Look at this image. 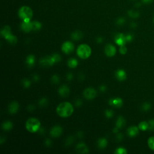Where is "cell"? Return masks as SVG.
<instances>
[{"label":"cell","mask_w":154,"mask_h":154,"mask_svg":"<svg viewBox=\"0 0 154 154\" xmlns=\"http://www.w3.org/2000/svg\"><path fill=\"white\" fill-rule=\"evenodd\" d=\"M21 28L24 31L28 33L33 30V23L30 21H24L21 24Z\"/></svg>","instance_id":"12"},{"label":"cell","mask_w":154,"mask_h":154,"mask_svg":"<svg viewBox=\"0 0 154 154\" xmlns=\"http://www.w3.org/2000/svg\"><path fill=\"white\" fill-rule=\"evenodd\" d=\"M62 131H63V130L62 128V127L57 125V126H54L51 129L50 131V134H51V135L54 137H58L61 136Z\"/></svg>","instance_id":"9"},{"label":"cell","mask_w":154,"mask_h":154,"mask_svg":"<svg viewBox=\"0 0 154 154\" xmlns=\"http://www.w3.org/2000/svg\"><path fill=\"white\" fill-rule=\"evenodd\" d=\"M58 93L62 97H66L69 94V89L68 86L62 85L59 88Z\"/></svg>","instance_id":"13"},{"label":"cell","mask_w":154,"mask_h":154,"mask_svg":"<svg viewBox=\"0 0 154 154\" xmlns=\"http://www.w3.org/2000/svg\"><path fill=\"white\" fill-rule=\"evenodd\" d=\"M83 95L86 99H92L95 98L96 95V92L93 88H88L84 90L83 92Z\"/></svg>","instance_id":"6"},{"label":"cell","mask_w":154,"mask_h":154,"mask_svg":"<svg viewBox=\"0 0 154 154\" xmlns=\"http://www.w3.org/2000/svg\"><path fill=\"white\" fill-rule=\"evenodd\" d=\"M100 90L102 92H104L106 90V87L105 86H101V88H100Z\"/></svg>","instance_id":"44"},{"label":"cell","mask_w":154,"mask_h":154,"mask_svg":"<svg viewBox=\"0 0 154 154\" xmlns=\"http://www.w3.org/2000/svg\"><path fill=\"white\" fill-rule=\"evenodd\" d=\"M148 143L149 148L152 150L154 151V137H151L148 139Z\"/></svg>","instance_id":"29"},{"label":"cell","mask_w":154,"mask_h":154,"mask_svg":"<svg viewBox=\"0 0 154 154\" xmlns=\"http://www.w3.org/2000/svg\"><path fill=\"white\" fill-rule=\"evenodd\" d=\"M39 104L41 106H45L47 104V100H46L45 98H42L41 100H40Z\"/></svg>","instance_id":"38"},{"label":"cell","mask_w":154,"mask_h":154,"mask_svg":"<svg viewBox=\"0 0 154 154\" xmlns=\"http://www.w3.org/2000/svg\"><path fill=\"white\" fill-rule=\"evenodd\" d=\"M128 15L132 18H137L139 16V13L137 11H134V10H129L128 12Z\"/></svg>","instance_id":"27"},{"label":"cell","mask_w":154,"mask_h":154,"mask_svg":"<svg viewBox=\"0 0 154 154\" xmlns=\"http://www.w3.org/2000/svg\"><path fill=\"white\" fill-rule=\"evenodd\" d=\"M126 37V42H131L132 39H133V37L131 35H126L125 36Z\"/></svg>","instance_id":"39"},{"label":"cell","mask_w":154,"mask_h":154,"mask_svg":"<svg viewBox=\"0 0 154 154\" xmlns=\"http://www.w3.org/2000/svg\"><path fill=\"white\" fill-rule=\"evenodd\" d=\"M51 79H52V81L54 83H55V84H57L60 81V78H59V77L57 75H54V76H52Z\"/></svg>","instance_id":"34"},{"label":"cell","mask_w":154,"mask_h":154,"mask_svg":"<svg viewBox=\"0 0 154 154\" xmlns=\"http://www.w3.org/2000/svg\"><path fill=\"white\" fill-rule=\"evenodd\" d=\"M22 83H23V85H24V86L25 87V88H29V87H30V81H29V80H28V79H24V81H23V82H22Z\"/></svg>","instance_id":"36"},{"label":"cell","mask_w":154,"mask_h":154,"mask_svg":"<svg viewBox=\"0 0 154 154\" xmlns=\"http://www.w3.org/2000/svg\"><path fill=\"white\" fill-rule=\"evenodd\" d=\"M78 64L77 60L74 58H71L68 61V66L71 68H75Z\"/></svg>","instance_id":"25"},{"label":"cell","mask_w":154,"mask_h":154,"mask_svg":"<svg viewBox=\"0 0 154 154\" xmlns=\"http://www.w3.org/2000/svg\"><path fill=\"white\" fill-rule=\"evenodd\" d=\"M153 0H142V1L145 3V4H151L153 2Z\"/></svg>","instance_id":"41"},{"label":"cell","mask_w":154,"mask_h":154,"mask_svg":"<svg viewBox=\"0 0 154 154\" xmlns=\"http://www.w3.org/2000/svg\"><path fill=\"white\" fill-rule=\"evenodd\" d=\"M92 50L90 46L86 44H83L78 46L77 49V54L82 59L89 58L91 55Z\"/></svg>","instance_id":"2"},{"label":"cell","mask_w":154,"mask_h":154,"mask_svg":"<svg viewBox=\"0 0 154 154\" xmlns=\"http://www.w3.org/2000/svg\"><path fill=\"white\" fill-rule=\"evenodd\" d=\"M116 77L120 81H123V80L126 79V75L125 72L123 70L119 69L116 72Z\"/></svg>","instance_id":"17"},{"label":"cell","mask_w":154,"mask_h":154,"mask_svg":"<svg viewBox=\"0 0 154 154\" xmlns=\"http://www.w3.org/2000/svg\"><path fill=\"white\" fill-rule=\"evenodd\" d=\"M125 22V19L123 18H120L117 19L116 23L118 25H123Z\"/></svg>","instance_id":"35"},{"label":"cell","mask_w":154,"mask_h":154,"mask_svg":"<svg viewBox=\"0 0 154 154\" xmlns=\"http://www.w3.org/2000/svg\"><path fill=\"white\" fill-rule=\"evenodd\" d=\"M77 151L78 153H86L89 152L88 148L84 143H79L77 146Z\"/></svg>","instance_id":"15"},{"label":"cell","mask_w":154,"mask_h":154,"mask_svg":"<svg viewBox=\"0 0 154 154\" xmlns=\"http://www.w3.org/2000/svg\"><path fill=\"white\" fill-rule=\"evenodd\" d=\"M148 123V129L150 131H154V119L150 120Z\"/></svg>","instance_id":"31"},{"label":"cell","mask_w":154,"mask_h":154,"mask_svg":"<svg viewBox=\"0 0 154 154\" xmlns=\"http://www.w3.org/2000/svg\"><path fill=\"white\" fill-rule=\"evenodd\" d=\"M139 129L142 131H146L147 129H148V123L146 122H142L138 125Z\"/></svg>","instance_id":"28"},{"label":"cell","mask_w":154,"mask_h":154,"mask_svg":"<svg viewBox=\"0 0 154 154\" xmlns=\"http://www.w3.org/2000/svg\"><path fill=\"white\" fill-rule=\"evenodd\" d=\"M19 16L24 21H30L33 16V11L28 6H22L19 10Z\"/></svg>","instance_id":"4"},{"label":"cell","mask_w":154,"mask_h":154,"mask_svg":"<svg viewBox=\"0 0 154 154\" xmlns=\"http://www.w3.org/2000/svg\"><path fill=\"white\" fill-rule=\"evenodd\" d=\"M1 35L3 37L5 38L8 36L11 35V30L9 26H5L2 28L1 31Z\"/></svg>","instance_id":"18"},{"label":"cell","mask_w":154,"mask_h":154,"mask_svg":"<svg viewBox=\"0 0 154 154\" xmlns=\"http://www.w3.org/2000/svg\"><path fill=\"white\" fill-rule=\"evenodd\" d=\"M127 132L130 137H135L138 134V129L136 126H131L128 129Z\"/></svg>","instance_id":"16"},{"label":"cell","mask_w":154,"mask_h":154,"mask_svg":"<svg viewBox=\"0 0 154 154\" xmlns=\"http://www.w3.org/2000/svg\"><path fill=\"white\" fill-rule=\"evenodd\" d=\"M109 104L113 107L119 108V107H121L122 105H123V101L120 98H116L114 99H111L109 101Z\"/></svg>","instance_id":"11"},{"label":"cell","mask_w":154,"mask_h":154,"mask_svg":"<svg viewBox=\"0 0 154 154\" xmlns=\"http://www.w3.org/2000/svg\"><path fill=\"white\" fill-rule=\"evenodd\" d=\"M26 128L30 132H37L41 126L39 120L36 118H30L26 122Z\"/></svg>","instance_id":"3"},{"label":"cell","mask_w":154,"mask_h":154,"mask_svg":"<svg viewBox=\"0 0 154 154\" xmlns=\"http://www.w3.org/2000/svg\"><path fill=\"white\" fill-rule=\"evenodd\" d=\"M74 46L71 42H66L62 45V50L66 54H70L73 51Z\"/></svg>","instance_id":"8"},{"label":"cell","mask_w":154,"mask_h":154,"mask_svg":"<svg viewBox=\"0 0 154 154\" xmlns=\"http://www.w3.org/2000/svg\"><path fill=\"white\" fill-rule=\"evenodd\" d=\"M116 48L111 44H107L105 47V53L109 57H113L116 54Z\"/></svg>","instance_id":"7"},{"label":"cell","mask_w":154,"mask_h":154,"mask_svg":"<svg viewBox=\"0 0 154 154\" xmlns=\"http://www.w3.org/2000/svg\"><path fill=\"white\" fill-rule=\"evenodd\" d=\"M151 109V104L149 103H144L142 106V109L143 111H148Z\"/></svg>","instance_id":"30"},{"label":"cell","mask_w":154,"mask_h":154,"mask_svg":"<svg viewBox=\"0 0 154 154\" xmlns=\"http://www.w3.org/2000/svg\"><path fill=\"white\" fill-rule=\"evenodd\" d=\"M115 153H118V154H125V153H126V151L124 148H119L117 149V150L115 151Z\"/></svg>","instance_id":"32"},{"label":"cell","mask_w":154,"mask_h":154,"mask_svg":"<svg viewBox=\"0 0 154 154\" xmlns=\"http://www.w3.org/2000/svg\"><path fill=\"white\" fill-rule=\"evenodd\" d=\"M2 127H3V130H4L5 131H9L12 128L13 124L10 121H6L3 124Z\"/></svg>","instance_id":"23"},{"label":"cell","mask_w":154,"mask_h":154,"mask_svg":"<svg viewBox=\"0 0 154 154\" xmlns=\"http://www.w3.org/2000/svg\"><path fill=\"white\" fill-rule=\"evenodd\" d=\"M107 141L105 138H100L98 141V146L99 148L104 149L107 146Z\"/></svg>","instance_id":"22"},{"label":"cell","mask_w":154,"mask_h":154,"mask_svg":"<svg viewBox=\"0 0 154 154\" xmlns=\"http://www.w3.org/2000/svg\"><path fill=\"white\" fill-rule=\"evenodd\" d=\"M26 63L29 67H31L35 64V57L34 56L30 55L27 57L26 60Z\"/></svg>","instance_id":"21"},{"label":"cell","mask_w":154,"mask_h":154,"mask_svg":"<svg viewBox=\"0 0 154 154\" xmlns=\"http://www.w3.org/2000/svg\"><path fill=\"white\" fill-rule=\"evenodd\" d=\"M105 116L106 117H109V118H110L111 117H113V111L112 110H107L105 111Z\"/></svg>","instance_id":"33"},{"label":"cell","mask_w":154,"mask_h":154,"mask_svg":"<svg viewBox=\"0 0 154 154\" xmlns=\"http://www.w3.org/2000/svg\"><path fill=\"white\" fill-rule=\"evenodd\" d=\"M33 30H34L35 31L39 30L42 27V25L38 21H34L33 22Z\"/></svg>","instance_id":"26"},{"label":"cell","mask_w":154,"mask_h":154,"mask_svg":"<svg viewBox=\"0 0 154 154\" xmlns=\"http://www.w3.org/2000/svg\"><path fill=\"white\" fill-rule=\"evenodd\" d=\"M5 39L9 43H10L12 44H16V42H17V38H16V37L13 36L12 34L8 36L7 37H6Z\"/></svg>","instance_id":"24"},{"label":"cell","mask_w":154,"mask_h":154,"mask_svg":"<svg viewBox=\"0 0 154 154\" xmlns=\"http://www.w3.org/2000/svg\"><path fill=\"white\" fill-rule=\"evenodd\" d=\"M71 37L73 40H75V41H79V40H80L82 38L83 33L80 31L77 30L72 33Z\"/></svg>","instance_id":"19"},{"label":"cell","mask_w":154,"mask_h":154,"mask_svg":"<svg viewBox=\"0 0 154 154\" xmlns=\"http://www.w3.org/2000/svg\"><path fill=\"white\" fill-rule=\"evenodd\" d=\"M153 21H154V18H153Z\"/></svg>","instance_id":"45"},{"label":"cell","mask_w":154,"mask_h":154,"mask_svg":"<svg viewBox=\"0 0 154 154\" xmlns=\"http://www.w3.org/2000/svg\"><path fill=\"white\" fill-rule=\"evenodd\" d=\"M45 144L46 145H51V140H50V139H47V140H46V143H45Z\"/></svg>","instance_id":"43"},{"label":"cell","mask_w":154,"mask_h":154,"mask_svg":"<svg viewBox=\"0 0 154 154\" xmlns=\"http://www.w3.org/2000/svg\"><path fill=\"white\" fill-rule=\"evenodd\" d=\"M55 63H56V60L52 56L42 58L40 60V63L43 66H50Z\"/></svg>","instance_id":"5"},{"label":"cell","mask_w":154,"mask_h":154,"mask_svg":"<svg viewBox=\"0 0 154 154\" xmlns=\"http://www.w3.org/2000/svg\"><path fill=\"white\" fill-rule=\"evenodd\" d=\"M19 109V104L16 101L12 102L9 106V111L12 113H15Z\"/></svg>","instance_id":"14"},{"label":"cell","mask_w":154,"mask_h":154,"mask_svg":"<svg viewBox=\"0 0 154 154\" xmlns=\"http://www.w3.org/2000/svg\"><path fill=\"white\" fill-rule=\"evenodd\" d=\"M119 51H120V52L122 54H125L127 52V49L124 45H123V46H120V48Z\"/></svg>","instance_id":"37"},{"label":"cell","mask_w":154,"mask_h":154,"mask_svg":"<svg viewBox=\"0 0 154 154\" xmlns=\"http://www.w3.org/2000/svg\"><path fill=\"white\" fill-rule=\"evenodd\" d=\"M81 104H82V102H81V100L78 99V100H77V101H75V105L77 106H78V107H79Z\"/></svg>","instance_id":"40"},{"label":"cell","mask_w":154,"mask_h":154,"mask_svg":"<svg viewBox=\"0 0 154 154\" xmlns=\"http://www.w3.org/2000/svg\"><path fill=\"white\" fill-rule=\"evenodd\" d=\"M125 124V119L122 117L119 116L116 122V127L117 128H121Z\"/></svg>","instance_id":"20"},{"label":"cell","mask_w":154,"mask_h":154,"mask_svg":"<svg viewBox=\"0 0 154 154\" xmlns=\"http://www.w3.org/2000/svg\"><path fill=\"white\" fill-rule=\"evenodd\" d=\"M57 113L62 117H68L72 115L73 107L71 104L65 102L59 104L57 108Z\"/></svg>","instance_id":"1"},{"label":"cell","mask_w":154,"mask_h":154,"mask_svg":"<svg viewBox=\"0 0 154 154\" xmlns=\"http://www.w3.org/2000/svg\"><path fill=\"white\" fill-rule=\"evenodd\" d=\"M115 42L120 46H123L125 44L126 42V37L124 35L120 33V34H118L116 35L115 37Z\"/></svg>","instance_id":"10"},{"label":"cell","mask_w":154,"mask_h":154,"mask_svg":"<svg viewBox=\"0 0 154 154\" xmlns=\"http://www.w3.org/2000/svg\"><path fill=\"white\" fill-rule=\"evenodd\" d=\"M73 78V75L72 74V73H69V74H68V75H67V78H68L69 80H71Z\"/></svg>","instance_id":"42"}]
</instances>
